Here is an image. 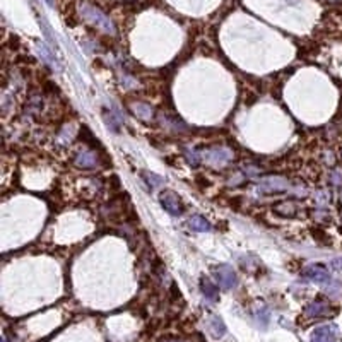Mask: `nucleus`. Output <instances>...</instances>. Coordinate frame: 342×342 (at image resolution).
<instances>
[{"label":"nucleus","mask_w":342,"mask_h":342,"mask_svg":"<svg viewBox=\"0 0 342 342\" xmlns=\"http://www.w3.org/2000/svg\"><path fill=\"white\" fill-rule=\"evenodd\" d=\"M2 342H7V341H5V339H2Z\"/></svg>","instance_id":"6ab92c4d"},{"label":"nucleus","mask_w":342,"mask_h":342,"mask_svg":"<svg viewBox=\"0 0 342 342\" xmlns=\"http://www.w3.org/2000/svg\"><path fill=\"white\" fill-rule=\"evenodd\" d=\"M214 274H216V279L219 282V286L223 289H233L234 286L238 284V277L234 270L231 269L229 265H219L214 269Z\"/></svg>","instance_id":"f03ea898"},{"label":"nucleus","mask_w":342,"mask_h":342,"mask_svg":"<svg viewBox=\"0 0 342 342\" xmlns=\"http://www.w3.org/2000/svg\"><path fill=\"white\" fill-rule=\"evenodd\" d=\"M74 163H76V166H79V168L89 169V168H94V166L98 164V156L94 154L93 151L82 149V151H79L76 154V158H74Z\"/></svg>","instance_id":"39448f33"},{"label":"nucleus","mask_w":342,"mask_h":342,"mask_svg":"<svg viewBox=\"0 0 342 342\" xmlns=\"http://www.w3.org/2000/svg\"><path fill=\"white\" fill-rule=\"evenodd\" d=\"M103 116H105L106 127H108V129H112L113 132H118V130H120V120L115 118V115H113V113H108V112L103 113Z\"/></svg>","instance_id":"4468645a"},{"label":"nucleus","mask_w":342,"mask_h":342,"mask_svg":"<svg viewBox=\"0 0 342 342\" xmlns=\"http://www.w3.org/2000/svg\"><path fill=\"white\" fill-rule=\"evenodd\" d=\"M305 313L308 315V317H313V318H322V317H330L334 311H332L330 305L325 301H320V299H317V301L310 303V305L305 308Z\"/></svg>","instance_id":"7ed1b4c3"},{"label":"nucleus","mask_w":342,"mask_h":342,"mask_svg":"<svg viewBox=\"0 0 342 342\" xmlns=\"http://www.w3.org/2000/svg\"><path fill=\"white\" fill-rule=\"evenodd\" d=\"M200 289H202V293H204L205 298L211 299V301H216L217 296H219V289H217V286L214 284V282H211L209 279H202Z\"/></svg>","instance_id":"9d476101"},{"label":"nucleus","mask_w":342,"mask_h":342,"mask_svg":"<svg viewBox=\"0 0 342 342\" xmlns=\"http://www.w3.org/2000/svg\"><path fill=\"white\" fill-rule=\"evenodd\" d=\"M274 211L277 214H281V216H294L296 214V204L291 200H282L279 202L276 207H274Z\"/></svg>","instance_id":"9b49d317"},{"label":"nucleus","mask_w":342,"mask_h":342,"mask_svg":"<svg viewBox=\"0 0 342 342\" xmlns=\"http://www.w3.org/2000/svg\"><path fill=\"white\" fill-rule=\"evenodd\" d=\"M190 228L197 233H204V231H209L211 229V224L200 216H194L190 219Z\"/></svg>","instance_id":"f8f14e48"},{"label":"nucleus","mask_w":342,"mask_h":342,"mask_svg":"<svg viewBox=\"0 0 342 342\" xmlns=\"http://www.w3.org/2000/svg\"><path fill=\"white\" fill-rule=\"evenodd\" d=\"M142 178H144L146 183H147L151 188H156V187H159V185L164 183V180H163V178L156 177V175H152V173H147V171H144V173H142Z\"/></svg>","instance_id":"2eb2a0df"},{"label":"nucleus","mask_w":342,"mask_h":342,"mask_svg":"<svg viewBox=\"0 0 342 342\" xmlns=\"http://www.w3.org/2000/svg\"><path fill=\"white\" fill-rule=\"evenodd\" d=\"M334 337H335L334 327L325 325V327H318L311 334V342H334Z\"/></svg>","instance_id":"6e6552de"},{"label":"nucleus","mask_w":342,"mask_h":342,"mask_svg":"<svg viewBox=\"0 0 342 342\" xmlns=\"http://www.w3.org/2000/svg\"><path fill=\"white\" fill-rule=\"evenodd\" d=\"M330 180H332V183H335V185H342V173L341 171H334V173L330 175Z\"/></svg>","instance_id":"f3484780"},{"label":"nucleus","mask_w":342,"mask_h":342,"mask_svg":"<svg viewBox=\"0 0 342 342\" xmlns=\"http://www.w3.org/2000/svg\"><path fill=\"white\" fill-rule=\"evenodd\" d=\"M328 198H330V195L327 194V192H324V190H320V192H317V204L320 205H325L328 202Z\"/></svg>","instance_id":"dca6fc26"},{"label":"nucleus","mask_w":342,"mask_h":342,"mask_svg":"<svg viewBox=\"0 0 342 342\" xmlns=\"http://www.w3.org/2000/svg\"><path fill=\"white\" fill-rule=\"evenodd\" d=\"M330 267H332V269H335V270H342V257H341V259H334V260H332Z\"/></svg>","instance_id":"a211bd4d"},{"label":"nucleus","mask_w":342,"mask_h":342,"mask_svg":"<svg viewBox=\"0 0 342 342\" xmlns=\"http://www.w3.org/2000/svg\"><path fill=\"white\" fill-rule=\"evenodd\" d=\"M84 16H86V17H89L91 16L93 19H89V21H93V24H98V26H101V28H105L106 31L113 33V26L110 24V21L101 14L99 11H96V9H93V7H87V11L84 12Z\"/></svg>","instance_id":"0eeeda50"},{"label":"nucleus","mask_w":342,"mask_h":342,"mask_svg":"<svg viewBox=\"0 0 342 342\" xmlns=\"http://www.w3.org/2000/svg\"><path fill=\"white\" fill-rule=\"evenodd\" d=\"M305 276L310 279V281H315V282H328L330 281V274H328V270L325 269L324 265H318V263L306 267Z\"/></svg>","instance_id":"20e7f679"},{"label":"nucleus","mask_w":342,"mask_h":342,"mask_svg":"<svg viewBox=\"0 0 342 342\" xmlns=\"http://www.w3.org/2000/svg\"><path fill=\"white\" fill-rule=\"evenodd\" d=\"M168 342H173V341H168Z\"/></svg>","instance_id":"aec40b11"},{"label":"nucleus","mask_w":342,"mask_h":342,"mask_svg":"<svg viewBox=\"0 0 342 342\" xmlns=\"http://www.w3.org/2000/svg\"><path fill=\"white\" fill-rule=\"evenodd\" d=\"M132 112L141 120H144V122H147V120H151L152 116H154V110H152V106L147 105V103H133Z\"/></svg>","instance_id":"1a4fd4ad"},{"label":"nucleus","mask_w":342,"mask_h":342,"mask_svg":"<svg viewBox=\"0 0 342 342\" xmlns=\"http://www.w3.org/2000/svg\"><path fill=\"white\" fill-rule=\"evenodd\" d=\"M205 158L209 159L211 163H216V164H224V163H228L231 158H233V154H231L228 149L224 147H214V149H209V151L205 152Z\"/></svg>","instance_id":"423d86ee"},{"label":"nucleus","mask_w":342,"mask_h":342,"mask_svg":"<svg viewBox=\"0 0 342 342\" xmlns=\"http://www.w3.org/2000/svg\"><path fill=\"white\" fill-rule=\"evenodd\" d=\"M211 332H212L214 337H223L224 335L226 327H224L223 320L219 317H212V320H211Z\"/></svg>","instance_id":"ddd939ff"},{"label":"nucleus","mask_w":342,"mask_h":342,"mask_svg":"<svg viewBox=\"0 0 342 342\" xmlns=\"http://www.w3.org/2000/svg\"><path fill=\"white\" fill-rule=\"evenodd\" d=\"M159 202H161V205L164 207V211H168L171 216H181L185 211L180 197L171 190L161 192V195H159Z\"/></svg>","instance_id":"f257e3e1"}]
</instances>
